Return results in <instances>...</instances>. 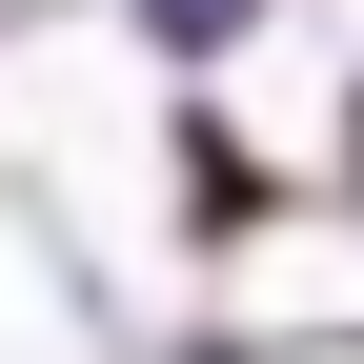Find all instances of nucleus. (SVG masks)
<instances>
[{
    "mask_svg": "<svg viewBox=\"0 0 364 364\" xmlns=\"http://www.w3.org/2000/svg\"><path fill=\"white\" fill-rule=\"evenodd\" d=\"M263 21H284V0H122V41H142L162 81H203V61H243Z\"/></svg>",
    "mask_w": 364,
    "mask_h": 364,
    "instance_id": "nucleus-1",
    "label": "nucleus"
},
{
    "mask_svg": "<svg viewBox=\"0 0 364 364\" xmlns=\"http://www.w3.org/2000/svg\"><path fill=\"white\" fill-rule=\"evenodd\" d=\"M324 142H344V162H324V182H344V223H364V81H344V122H324Z\"/></svg>",
    "mask_w": 364,
    "mask_h": 364,
    "instance_id": "nucleus-2",
    "label": "nucleus"
}]
</instances>
